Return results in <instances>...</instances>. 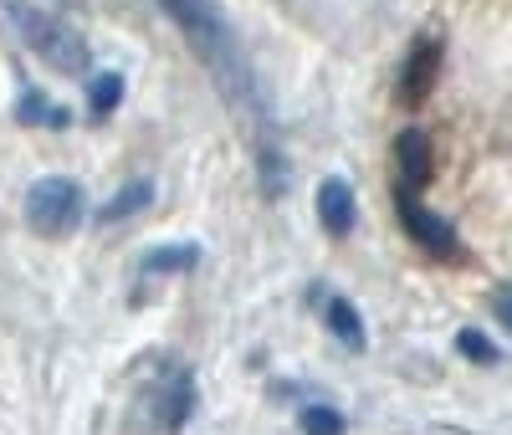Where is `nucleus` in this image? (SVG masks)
<instances>
[{
	"instance_id": "nucleus-1",
	"label": "nucleus",
	"mask_w": 512,
	"mask_h": 435,
	"mask_svg": "<svg viewBox=\"0 0 512 435\" xmlns=\"http://www.w3.org/2000/svg\"><path fill=\"white\" fill-rule=\"evenodd\" d=\"M164 16L175 21L185 31V41L195 47V57L210 67V77L221 82V93L241 108H262V98H256V82H251V67L236 47V31L226 26V16L210 6V0H159Z\"/></svg>"
},
{
	"instance_id": "nucleus-2",
	"label": "nucleus",
	"mask_w": 512,
	"mask_h": 435,
	"mask_svg": "<svg viewBox=\"0 0 512 435\" xmlns=\"http://www.w3.org/2000/svg\"><path fill=\"white\" fill-rule=\"evenodd\" d=\"M0 6L11 11L21 41H26V47L47 62L52 72H62V77H82V72H88V41H82L77 26H67L62 16H47V11L26 6V0H0Z\"/></svg>"
},
{
	"instance_id": "nucleus-3",
	"label": "nucleus",
	"mask_w": 512,
	"mask_h": 435,
	"mask_svg": "<svg viewBox=\"0 0 512 435\" xmlns=\"http://www.w3.org/2000/svg\"><path fill=\"white\" fill-rule=\"evenodd\" d=\"M82 185L67 180V174H47L26 190V226L41 236H67L82 221Z\"/></svg>"
},
{
	"instance_id": "nucleus-4",
	"label": "nucleus",
	"mask_w": 512,
	"mask_h": 435,
	"mask_svg": "<svg viewBox=\"0 0 512 435\" xmlns=\"http://www.w3.org/2000/svg\"><path fill=\"white\" fill-rule=\"evenodd\" d=\"M395 210H400V226L410 231V241H415V246H425L431 256H456V226H451V221H441L436 210H425L410 190H400V195H395Z\"/></svg>"
},
{
	"instance_id": "nucleus-5",
	"label": "nucleus",
	"mask_w": 512,
	"mask_h": 435,
	"mask_svg": "<svg viewBox=\"0 0 512 435\" xmlns=\"http://www.w3.org/2000/svg\"><path fill=\"white\" fill-rule=\"evenodd\" d=\"M436 72H441V41H436V36H425V41H415L410 57H405L400 98H405V103H420V98L436 87Z\"/></svg>"
},
{
	"instance_id": "nucleus-6",
	"label": "nucleus",
	"mask_w": 512,
	"mask_h": 435,
	"mask_svg": "<svg viewBox=\"0 0 512 435\" xmlns=\"http://www.w3.org/2000/svg\"><path fill=\"white\" fill-rule=\"evenodd\" d=\"M318 221L328 236H349L354 221H359V205H354V185L338 180V174H328V180L318 185Z\"/></svg>"
},
{
	"instance_id": "nucleus-7",
	"label": "nucleus",
	"mask_w": 512,
	"mask_h": 435,
	"mask_svg": "<svg viewBox=\"0 0 512 435\" xmlns=\"http://www.w3.org/2000/svg\"><path fill=\"white\" fill-rule=\"evenodd\" d=\"M395 169H400V190H425L431 185V139L420 128H405L395 139Z\"/></svg>"
},
{
	"instance_id": "nucleus-8",
	"label": "nucleus",
	"mask_w": 512,
	"mask_h": 435,
	"mask_svg": "<svg viewBox=\"0 0 512 435\" xmlns=\"http://www.w3.org/2000/svg\"><path fill=\"white\" fill-rule=\"evenodd\" d=\"M195 410V379L190 374H175L169 384H159V395H154V425L159 430H180Z\"/></svg>"
},
{
	"instance_id": "nucleus-9",
	"label": "nucleus",
	"mask_w": 512,
	"mask_h": 435,
	"mask_svg": "<svg viewBox=\"0 0 512 435\" xmlns=\"http://www.w3.org/2000/svg\"><path fill=\"white\" fill-rule=\"evenodd\" d=\"M195 267H200V246H195V241L154 246V251H144V261H139L144 277H180V272H195Z\"/></svg>"
},
{
	"instance_id": "nucleus-10",
	"label": "nucleus",
	"mask_w": 512,
	"mask_h": 435,
	"mask_svg": "<svg viewBox=\"0 0 512 435\" xmlns=\"http://www.w3.org/2000/svg\"><path fill=\"white\" fill-rule=\"evenodd\" d=\"M323 323H328V333L344 343V348H364V323H359V308L344 297V292H328V302H323Z\"/></svg>"
},
{
	"instance_id": "nucleus-11",
	"label": "nucleus",
	"mask_w": 512,
	"mask_h": 435,
	"mask_svg": "<svg viewBox=\"0 0 512 435\" xmlns=\"http://www.w3.org/2000/svg\"><path fill=\"white\" fill-rule=\"evenodd\" d=\"M149 200H154V185H149V180L123 185V190H118V195L103 205V226H118V221H128V215H139Z\"/></svg>"
},
{
	"instance_id": "nucleus-12",
	"label": "nucleus",
	"mask_w": 512,
	"mask_h": 435,
	"mask_svg": "<svg viewBox=\"0 0 512 435\" xmlns=\"http://www.w3.org/2000/svg\"><path fill=\"white\" fill-rule=\"evenodd\" d=\"M256 169H262V190L277 200L282 190H287V180H292V169H287V159H282V149L277 144H262L256 149Z\"/></svg>"
},
{
	"instance_id": "nucleus-13",
	"label": "nucleus",
	"mask_w": 512,
	"mask_h": 435,
	"mask_svg": "<svg viewBox=\"0 0 512 435\" xmlns=\"http://www.w3.org/2000/svg\"><path fill=\"white\" fill-rule=\"evenodd\" d=\"M118 103H123V77H118V72H98V77L88 82V108H93L98 118H108Z\"/></svg>"
},
{
	"instance_id": "nucleus-14",
	"label": "nucleus",
	"mask_w": 512,
	"mask_h": 435,
	"mask_svg": "<svg viewBox=\"0 0 512 435\" xmlns=\"http://www.w3.org/2000/svg\"><path fill=\"white\" fill-rule=\"evenodd\" d=\"M16 118H21V123H52V128L67 123V113H57V103H52V98H41V93H21Z\"/></svg>"
},
{
	"instance_id": "nucleus-15",
	"label": "nucleus",
	"mask_w": 512,
	"mask_h": 435,
	"mask_svg": "<svg viewBox=\"0 0 512 435\" xmlns=\"http://www.w3.org/2000/svg\"><path fill=\"white\" fill-rule=\"evenodd\" d=\"M456 348H461L472 364H497V359H502V348H497L482 328H461V333H456Z\"/></svg>"
},
{
	"instance_id": "nucleus-16",
	"label": "nucleus",
	"mask_w": 512,
	"mask_h": 435,
	"mask_svg": "<svg viewBox=\"0 0 512 435\" xmlns=\"http://www.w3.org/2000/svg\"><path fill=\"white\" fill-rule=\"evenodd\" d=\"M297 425H303V435H344V415L333 405H308L297 415Z\"/></svg>"
},
{
	"instance_id": "nucleus-17",
	"label": "nucleus",
	"mask_w": 512,
	"mask_h": 435,
	"mask_svg": "<svg viewBox=\"0 0 512 435\" xmlns=\"http://www.w3.org/2000/svg\"><path fill=\"white\" fill-rule=\"evenodd\" d=\"M492 313H497L502 328H512V282H502V287L492 292Z\"/></svg>"
}]
</instances>
